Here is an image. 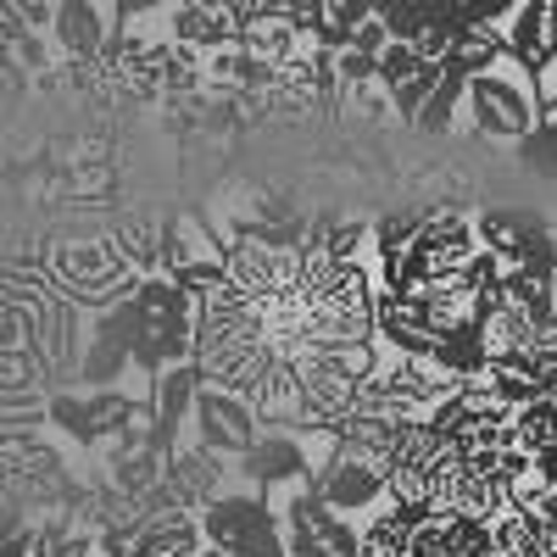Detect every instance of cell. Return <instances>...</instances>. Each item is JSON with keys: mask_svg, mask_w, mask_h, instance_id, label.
Returning <instances> with one entry per match:
<instances>
[{"mask_svg": "<svg viewBox=\"0 0 557 557\" xmlns=\"http://www.w3.org/2000/svg\"><path fill=\"white\" fill-rule=\"evenodd\" d=\"M541 117H546V96H541L535 67H524L513 51H507L496 67L469 73V84H462V101H457V123H451V128L474 134V139H491V146L519 151L524 139L535 134Z\"/></svg>", "mask_w": 557, "mask_h": 557, "instance_id": "cell-1", "label": "cell"}, {"mask_svg": "<svg viewBox=\"0 0 557 557\" xmlns=\"http://www.w3.org/2000/svg\"><path fill=\"white\" fill-rule=\"evenodd\" d=\"M201 530L228 557H285V524L268 491H223L201 507Z\"/></svg>", "mask_w": 557, "mask_h": 557, "instance_id": "cell-2", "label": "cell"}, {"mask_svg": "<svg viewBox=\"0 0 557 557\" xmlns=\"http://www.w3.org/2000/svg\"><path fill=\"white\" fill-rule=\"evenodd\" d=\"M257 435H262V418H257L251 396L201 380V391H196V401H190V441L207 446V451L223 457V462H240V457L257 446Z\"/></svg>", "mask_w": 557, "mask_h": 557, "instance_id": "cell-3", "label": "cell"}, {"mask_svg": "<svg viewBox=\"0 0 557 557\" xmlns=\"http://www.w3.org/2000/svg\"><path fill=\"white\" fill-rule=\"evenodd\" d=\"M51 273H57V285L84 296V301H123L134 296L139 285V273L123 262V251L107 240H62L51 251Z\"/></svg>", "mask_w": 557, "mask_h": 557, "instance_id": "cell-4", "label": "cell"}, {"mask_svg": "<svg viewBox=\"0 0 557 557\" xmlns=\"http://www.w3.org/2000/svg\"><path fill=\"white\" fill-rule=\"evenodd\" d=\"M307 485L318 491V502H330L335 513H346L357 524L391 496V480H385L380 462H368V457H357V451H346L335 441L323 446V457H318V469H312Z\"/></svg>", "mask_w": 557, "mask_h": 557, "instance_id": "cell-5", "label": "cell"}, {"mask_svg": "<svg viewBox=\"0 0 557 557\" xmlns=\"http://www.w3.org/2000/svg\"><path fill=\"white\" fill-rule=\"evenodd\" d=\"M51 28H57V45L67 57H101L107 39L117 34V17H107L96 0H62Z\"/></svg>", "mask_w": 557, "mask_h": 557, "instance_id": "cell-6", "label": "cell"}, {"mask_svg": "<svg viewBox=\"0 0 557 557\" xmlns=\"http://www.w3.org/2000/svg\"><path fill=\"white\" fill-rule=\"evenodd\" d=\"M412 519L396 496H385L374 513L357 524V557H407L412 552Z\"/></svg>", "mask_w": 557, "mask_h": 557, "instance_id": "cell-7", "label": "cell"}, {"mask_svg": "<svg viewBox=\"0 0 557 557\" xmlns=\"http://www.w3.org/2000/svg\"><path fill=\"white\" fill-rule=\"evenodd\" d=\"M474 223H480V246H491L507 268H513L519 257H524V246L541 235V218H530V212H519V207H485V212H474Z\"/></svg>", "mask_w": 557, "mask_h": 557, "instance_id": "cell-8", "label": "cell"}, {"mask_svg": "<svg viewBox=\"0 0 557 557\" xmlns=\"http://www.w3.org/2000/svg\"><path fill=\"white\" fill-rule=\"evenodd\" d=\"M240 45L257 57V62H290L301 45H312V39H301V28L290 23V12H251L246 23H240Z\"/></svg>", "mask_w": 557, "mask_h": 557, "instance_id": "cell-9", "label": "cell"}, {"mask_svg": "<svg viewBox=\"0 0 557 557\" xmlns=\"http://www.w3.org/2000/svg\"><path fill=\"white\" fill-rule=\"evenodd\" d=\"M507 57V39H502V23H457V45H451V67L462 73H485Z\"/></svg>", "mask_w": 557, "mask_h": 557, "instance_id": "cell-10", "label": "cell"}, {"mask_svg": "<svg viewBox=\"0 0 557 557\" xmlns=\"http://www.w3.org/2000/svg\"><path fill=\"white\" fill-rule=\"evenodd\" d=\"M112 246L123 251V262L146 278V273H162V228L146 223V218H117L112 223Z\"/></svg>", "mask_w": 557, "mask_h": 557, "instance_id": "cell-11", "label": "cell"}, {"mask_svg": "<svg viewBox=\"0 0 557 557\" xmlns=\"http://www.w3.org/2000/svg\"><path fill=\"white\" fill-rule=\"evenodd\" d=\"M441 73H446V62H424L412 78H401L396 89H391V107H396V117L401 123H412L418 112L430 107V96H435V84H441Z\"/></svg>", "mask_w": 557, "mask_h": 557, "instance_id": "cell-12", "label": "cell"}, {"mask_svg": "<svg viewBox=\"0 0 557 557\" xmlns=\"http://www.w3.org/2000/svg\"><path fill=\"white\" fill-rule=\"evenodd\" d=\"M407 557H457L451 552V513H418L412 519V552Z\"/></svg>", "mask_w": 557, "mask_h": 557, "instance_id": "cell-13", "label": "cell"}, {"mask_svg": "<svg viewBox=\"0 0 557 557\" xmlns=\"http://www.w3.org/2000/svg\"><path fill=\"white\" fill-rule=\"evenodd\" d=\"M418 67H424V62H418L412 39H391L385 51H380V84H385V89H396V84H401V78H412Z\"/></svg>", "mask_w": 557, "mask_h": 557, "instance_id": "cell-14", "label": "cell"}, {"mask_svg": "<svg viewBox=\"0 0 557 557\" xmlns=\"http://www.w3.org/2000/svg\"><path fill=\"white\" fill-rule=\"evenodd\" d=\"M162 0H112V17L117 23H128V17H139V12H157Z\"/></svg>", "mask_w": 557, "mask_h": 557, "instance_id": "cell-15", "label": "cell"}, {"mask_svg": "<svg viewBox=\"0 0 557 557\" xmlns=\"http://www.w3.org/2000/svg\"><path fill=\"white\" fill-rule=\"evenodd\" d=\"M552 323H557V278H552Z\"/></svg>", "mask_w": 557, "mask_h": 557, "instance_id": "cell-16", "label": "cell"}, {"mask_svg": "<svg viewBox=\"0 0 557 557\" xmlns=\"http://www.w3.org/2000/svg\"><path fill=\"white\" fill-rule=\"evenodd\" d=\"M290 557H318V552H290Z\"/></svg>", "mask_w": 557, "mask_h": 557, "instance_id": "cell-17", "label": "cell"}]
</instances>
